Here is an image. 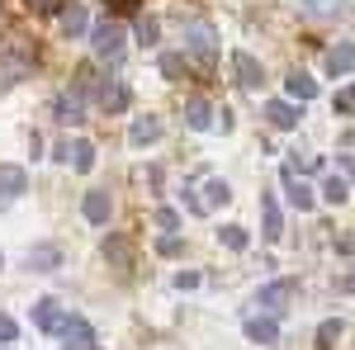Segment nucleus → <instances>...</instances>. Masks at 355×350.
<instances>
[{
    "label": "nucleus",
    "mask_w": 355,
    "mask_h": 350,
    "mask_svg": "<svg viewBox=\"0 0 355 350\" xmlns=\"http://www.w3.org/2000/svg\"><path fill=\"white\" fill-rule=\"evenodd\" d=\"M162 71H166V76H171V81H180V76L190 71V62H185V57H180V53H166V57H162Z\"/></svg>",
    "instance_id": "obj_25"
},
{
    "label": "nucleus",
    "mask_w": 355,
    "mask_h": 350,
    "mask_svg": "<svg viewBox=\"0 0 355 350\" xmlns=\"http://www.w3.org/2000/svg\"><path fill=\"white\" fill-rule=\"evenodd\" d=\"M137 5H142V0H114V10H123V15H128V10H137Z\"/></svg>",
    "instance_id": "obj_36"
},
{
    "label": "nucleus",
    "mask_w": 355,
    "mask_h": 350,
    "mask_svg": "<svg viewBox=\"0 0 355 350\" xmlns=\"http://www.w3.org/2000/svg\"><path fill=\"white\" fill-rule=\"evenodd\" d=\"M261 237L266 242H279L284 237V213H279V204H275V194H261Z\"/></svg>",
    "instance_id": "obj_6"
},
{
    "label": "nucleus",
    "mask_w": 355,
    "mask_h": 350,
    "mask_svg": "<svg viewBox=\"0 0 355 350\" xmlns=\"http://www.w3.org/2000/svg\"><path fill=\"white\" fill-rule=\"evenodd\" d=\"M289 298H294V279H270L266 289H256V308H261L266 317H275Z\"/></svg>",
    "instance_id": "obj_3"
},
{
    "label": "nucleus",
    "mask_w": 355,
    "mask_h": 350,
    "mask_svg": "<svg viewBox=\"0 0 355 350\" xmlns=\"http://www.w3.org/2000/svg\"><path fill=\"white\" fill-rule=\"evenodd\" d=\"M336 166H341V170L355 180V152H341V157H336Z\"/></svg>",
    "instance_id": "obj_35"
},
{
    "label": "nucleus",
    "mask_w": 355,
    "mask_h": 350,
    "mask_svg": "<svg viewBox=\"0 0 355 350\" xmlns=\"http://www.w3.org/2000/svg\"><path fill=\"white\" fill-rule=\"evenodd\" d=\"M303 10H308V15H341L346 0H303Z\"/></svg>",
    "instance_id": "obj_26"
},
{
    "label": "nucleus",
    "mask_w": 355,
    "mask_h": 350,
    "mask_svg": "<svg viewBox=\"0 0 355 350\" xmlns=\"http://www.w3.org/2000/svg\"><path fill=\"white\" fill-rule=\"evenodd\" d=\"M57 119H62V123H81V119H85V95L76 90V85L57 100Z\"/></svg>",
    "instance_id": "obj_12"
},
{
    "label": "nucleus",
    "mask_w": 355,
    "mask_h": 350,
    "mask_svg": "<svg viewBox=\"0 0 355 350\" xmlns=\"http://www.w3.org/2000/svg\"><path fill=\"white\" fill-rule=\"evenodd\" d=\"M218 242L227 246V251H246V242H251V232H246L242 222H227V227H218Z\"/></svg>",
    "instance_id": "obj_22"
},
{
    "label": "nucleus",
    "mask_w": 355,
    "mask_h": 350,
    "mask_svg": "<svg viewBox=\"0 0 355 350\" xmlns=\"http://www.w3.org/2000/svg\"><path fill=\"white\" fill-rule=\"evenodd\" d=\"M62 317H67V313H62V303H57V298H43V303H33V326H43V331H57V326H62Z\"/></svg>",
    "instance_id": "obj_13"
},
{
    "label": "nucleus",
    "mask_w": 355,
    "mask_h": 350,
    "mask_svg": "<svg viewBox=\"0 0 355 350\" xmlns=\"http://www.w3.org/2000/svg\"><path fill=\"white\" fill-rule=\"evenodd\" d=\"M71 166H76L81 175H85V170H95V147H90L85 137H81V142H71Z\"/></svg>",
    "instance_id": "obj_23"
},
{
    "label": "nucleus",
    "mask_w": 355,
    "mask_h": 350,
    "mask_svg": "<svg viewBox=\"0 0 355 350\" xmlns=\"http://www.w3.org/2000/svg\"><path fill=\"white\" fill-rule=\"evenodd\" d=\"M185 123H190L194 133H204V128H209V123H214V105H209V100H199V95H194L190 105H185Z\"/></svg>",
    "instance_id": "obj_17"
},
{
    "label": "nucleus",
    "mask_w": 355,
    "mask_h": 350,
    "mask_svg": "<svg viewBox=\"0 0 355 350\" xmlns=\"http://www.w3.org/2000/svg\"><path fill=\"white\" fill-rule=\"evenodd\" d=\"M157 137H162V119H157V114H142L133 123V133H128V142H133V147H147V142H157Z\"/></svg>",
    "instance_id": "obj_15"
},
{
    "label": "nucleus",
    "mask_w": 355,
    "mask_h": 350,
    "mask_svg": "<svg viewBox=\"0 0 355 350\" xmlns=\"http://www.w3.org/2000/svg\"><path fill=\"white\" fill-rule=\"evenodd\" d=\"M331 109H336V114H355V85H346V90H336V100H331Z\"/></svg>",
    "instance_id": "obj_29"
},
{
    "label": "nucleus",
    "mask_w": 355,
    "mask_h": 350,
    "mask_svg": "<svg viewBox=\"0 0 355 350\" xmlns=\"http://www.w3.org/2000/svg\"><path fill=\"white\" fill-rule=\"evenodd\" d=\"M57 336H62V346H67V350H90V341H95V331H90L85 317H62Z\"/></svg>",
    "instance_id": "obj_4"
},
{
    "label": "nucleus",
    "mask_w": 355,
    "mask_h": 350,
    "mask_svg": "<svg viewBox=\"0 0 355 350\" xmlns=\"http://www.w3.org/2000/svg\"><path fill=\"white\" fill-rule=\"evenodd\" d=\"M322 199H327V204H341V199H346V180H336V175L322 180Z\"/></svg>",
    "instance_id": "obj_28"
},
{
    "label": "nucleus",
    "mask_w": 355,
    "mask_h": 350,
    "mask_svg": "<svg viewBox=\"0 0 355 350\" xmlns=\"http://www.w3.org/2000/svg\"><path fill=\"white\" fill-rule=\"evenodd\" d=\"M137 43H142V48H152V43H157V19H152V15H147V19L137 15Z\"/></svg>",
    "instance_id": "obj_27"
},
{
    "label": "nucleus",
    "mask_w": 355,
    "mask_h": 350,
    "mask_svg": "<svg viewBox=\"0 0 355 350\" xmlns=\"http://www.w3.org/2000/svg\"><path fill=\"white\" fill-rule=\"evenodd\" d=\"M157 227H166V237H175V227H180V213H175V209H157Z\"/></svg>",
    "instance_id": "obj_31"
},
{
    "label": "nucleus",
    "mask_w": 355,
    "mask_h": 350,
    "mask_svg": "<svg viewBox=\"0 0 355 350\" xmlns=\"http://www.w3.org/2000/svg\"><path fill=\"white\" fill-rule=\"evenodd\" d=\"M81 213L90 218L95 227H100V222L110 218V194H105V189H85V199H81Z\"/></svg>",
    "instance_id": "obj_14"
},
{
    "label": "nucleus",
    "mask_w": 355,
    "mask_h": 350,
    "mask_svg": "<svg viewBox=\"0 0 355 350\" xmlns=\"http://www.w3.org/2000/svg\"><path fill=\"white\" fill-rule=\"evenodd\" d=\"M185 48H190V57L199 62V67H209L214 57H218V33L209 24H190L185 28Z\"/></svg>",
    "instance_id": "obj_1"
},
{
    "label": "nucleus",
    "mask_w": 355,
    "mask_h": 350,
    "mask_svg": "<svg viewBox=\"0 0 355 350\" xmlns=\"http://www.w3.org/2000/svg\"><path fill=\"white\" fill-rule=\"evenodd\" d=\"M209 204H227V199H232V189H227V180H209Z\"/></svg>",
    "instance_id": "obj_32"
},
{
    "label": "nucleus",
    "mask_w": 355,
    "mask_h": 350,
    "mask_svg": "<svg viewBox=\"0 0 355 350\" xmlns=\"http://www.w3.org/2000/svg\"><path fill=\"white\" fill-rule=\"evenodd\" d=\"M284 90H289V105H294V100H299V105L318 100V81H313V76H303V71H294V76L284 81Z\"/></svg>",
    "instance_id": "obj_16"
},
{
    "label": "nucleus",
    "mask_w": 355,
    "mask_h": 350,
    "mask_svg": "<svg viewBox=\"0 0 355 350\" xmlns=\"http://www.w3.org/2000/svg\"><path fill=\"white\" fill-rule=\"evenodd\" d=\"M336 336H341V322H336V317L318 326V346H322V350H331V341H336Z\"/></svg>",
    "instance_id": "obj_30"
},
{
    "label": "nucleus",
    "mask_w": 355,
    "mask_h": 350,
    "mask_svg": "<svg viewBox=\"0 0 355 350\" xmlns=\"http://www.w3.org/2000/svg\"><path fill=\"white\" fill-rule=\"evenodd\" d=\"M15 331H19L15 317H5V313H0V341H15Z\"/></svg>",
    "instance_id": "obj_34"
},
{
    "label": "nucleus",
    "mask_w": 355,
    "mask_h": 350,
    "mask_svg": "<svg viewBox=\"0 0 355 350\" xmlns=\"http://www.w3.org/2000/svg\"><path fill=\"white\" fill-rule=\"evenodd\" d=\"M0 265H5V261H0Z\"/></svg>",
    "instance_id": "obj_37"
},
{
    "label": "nucleus",
    "mask_w": 355,
    "mask_h": 350,
    "mask_svg": "<svg viewBox=\"0 0 355 350\" xmlns=\"http://www.w3.org/2000/svg\"><path fill=\"white\" fill-rule=\"evenodd\" d=\"M246 336H251L256 346H275V341H279V322L266 317V313H256V317L246 322Z\"/></svg>",
    "instance_id": "obj_10"
},
{
    "label": "nucleus",
    "mask_w": 355,
    "mask_h": 350,
    "mask_svg": "<svg viewBox=\"0 0 355 350\" xmlns=\"http://www.w3.org/2000/svg\"><path fill=\"white\" fill-rule=\"evenodd\" d=\"M266 119H270L275 128H294L303 114H299L294 105H289V100H270V105H266Z\"/></svg>",
    "instance_id": "obj_18"
},
{
    "label": "nucleus",
    "mask_w": 355,
    "mask_h": 350,
    "mask_svg": "<svg viewBox=\"0 0 355 350\" xmlns=\"http://www.w3.org/2000/svg\"><path fill=\"white\" fill-rule=\"evenodd\" d=\"M351 67H355V43H336V48L327 53V71L331 76H346Z\"/></svg>",
    "instance_id": "obj_19"
},
{
    "label": "nucleus",
    "mask_w": 355,
    "mask_h": 350,
    "mask_svg": "<svg viewBox=\"0 0 355 350\" xmlns=\"http://www.w3.org/2000/svg\"><path fill=\"white\" fill-rule=\"evenodd\" d=\"M128 100H133V95H128V85L100 81V109H105V114H123V109H128Z\"/></svg>",
    "instance_id": "obj_9"
},
{
    "label": "nucleus",
    "mask_w": 355,
    "mask_h": 350,
    "mask_svg": "<svg viewBox=\"0 0 355 350\" xmlns=\"http://www.w3.org/2000/svg\"><path fill=\"white\" fill-rule=\"evenodd\" d=\"M24 71H28V62H0V90H10Z\"/></svg>",
    "instance_id": "obj_24"
},
{
    "label": "nucleus",
    "mask_w": 355,
    "mask_h": 350,
    "mask_svg": "<svg viewBox=\"0 0 355 350\" xmlns=\"http://www.w3.org/2000/svg\"><path fill=\"white\" fill-rule=\"evenodd\" d=\"M62 33H67V38H81L85 33V5L67 0V10H62Z\"/></svg>",
    "instance_id": "obj_20"
},
{
    "label": "nucleus",
    "mask_w": 355,
    "mask_h": 350,
    "mask_svg": "<svg viewBox=\"0 0 355 350\" xmlns=\"http://www.w3.org/2000/svg\"><path fill=\"white\" fill-rule=\"evenodd\" d=\"M100 256L110 261V265H133V256H137V246L123 237V232H110L105 242H100Z\"/></svg>",
    "instance_id": "obj_5"
},
{
    "label": "nucleus",
    "mask_w": 355,
    "mask_h": 350,
    "mask_svg": "<svg viewBox=\"0 0 355 350\" xmlns=\"http://www.w3.org/2000/svg\"><path fill=\"white\" fill-rule=\"evenodd\" d=\"M28 5H33L38 15H62V10H67V0H28Z\"/></svg>",
    "instance_id": "obj_33"
},
{
    "label": "nucleus",
    "mask_w": 355,
    "mask_h": 350,
    "mask_svg": "<svg viewBox=\"0 0 355 350\" xmlns=\"http://www.w3.org/2000/svg\"><path fill=\"white\" fill-rule=\"evenodd\" d=\"M90 48L105 57V62H114V57L123 53V28L114 24V19H100V24L90 28Z\"/></svg>",
    "instance_id": "obj_2"
},
{
    "label": "nucleus",
    "mask_w": 355,
    "mask_h": 350,
    "mask_svg": "<svg viewBox=\"0 0 355 350\" xmlns=\"http://www.w3.org/2000/svg\"><path fill=\"white\" fill-rule=\"evenodd\" d=\"M28 189V170L24 166H0V199H15Z\"/></svg>",
    "instance_id": "obj_11"
},
{
    "label": "nucleus",
    "mask_w": 355,
    "mask_h": 350,
    "mask_svg": "<svg viewBox=\"0 0 355 350\" xmlns=\"http://www.w3.org/2000/svg\"><path fill=\"white\" fill-rule=\"evenodd\" d=\"M24 265H28V270H38V274H48V270H57V265H62V246H53V242L28 246Z\"/></svg>",
    "instance_id": "obj_7"
},
{
    "label": "nucleus",
    "mask_w": 355,
    "mask_h": 350,
    "mask_svg": "<svg viewBox=\"0 0 355 350\" xmlns=\"http://www.w3.org/2000/svg\"><path fill=\"white\" fill-rule=\"evenodd\" d=\"M284 185H289V204H294L299 213H308V209H313V189L303 185V180H294V170H289V166H284Z\"/></svg>",
    "instance_id": "obj_21"
},
{
    "label": "nucleus",
    "mask_w": 355,
    "mask_h": 350,
    "mask_svg": "<svg viewBox=\"0 0 355 350\" xmlns=\"http://www.w3.org/2000/svg\"><path fill=\"white\" fill-rule=\"evenodd\" d=\"M232 67H237V81H242L246 90H261L266 71H261V62H256L251 53H232Z\"/></svg>",
    "instance_id": "obj_8"
}]
</instances>
